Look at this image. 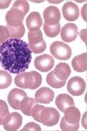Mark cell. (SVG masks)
Returning <instances> with one entry per match:
<instances>
[{"label":"cell","mask_w":87,"mask_h":131,"mask_svg":"<svg viewBox=\"0 0 87 131\" xmlns=\"http://www.w3.org/2000/svg\"><path fill=\"white\" fill-rule=\"evenodd\" d=\"M32 51L28 44L21 39L10 38L0 46V64L13 74H20L28 69Z\"/></svg>","instance_id":"obj_1"},{"label":"cell","mask_w":87,"mask_h":131,"mask_svg":"<svg viewBox=\"0 0 87 131\" xmlns=\"http://www.w3.org/2000/svg\"><path fill=\"white\" fill-rule=\"evenodd\" d=\"M31 116L36 121L47 126H53L59 122L60 114L56 109L36 104L33 108Z\"/></svg>","instance_id":"obj_2"},{"label":"cell","mask_w":87,"mask_h":131,"mask_svg":"<svg viewBox=\"0 0 87 131\" xmlns=\"http://www.w3.org/2000/svg\"><path fill=\"white\" fill-rule=\"evenodd\" d=\"M42 83V76L36 71L23 72L18 74L14 79V83L18 88L22 89L35 90Z\"/></svg>","instance_id":"obj_3"},{"label":"cell","mask_w":87,"mask_h":131,"mask_svg":"<svg viewBox=\"0 0 87 131\" xmlns=\"http://www.w3.org/2000/svg\"><path fill=\"white\" fill-rule=\"evenodd\" d=\"M60 122V128L62 130H78L80 127V110L74 106H70L65 110Z\"/></svg>","instance_id":"obj_4"},{"label":"cell","mask_w":87,"mask_h":131,"mask_svg":"<svg viewBox=\"0 0 87 131\" xmlns=\"http://www.w3.org/2000/svg\"><path fill=\"white\" fill-rule=\"evenodd\" d=\"M50 52L57 59L66 61L70 59L72 56V49L63 42L55 41L51 44Z\"/></svg>","instance_id":"obj_5"},{"label":"cell","mask_w":87,"mask_h":131,"mask_svg":"<svg viewBox=\"0 0 87 131\" xmlns=\"http://www.w3.org/2000/svg\"><path fill=\"white\" fill-rule=\"evenodd\" d=\"M86 89V83L82 77H73L67 84V90L71 95L79 96L83 94Z\"/></svg>","instance_id":"obj_6"},{"label":"cell","mask_w":87,"mask_h":131,"mask_svg":"<svg viewBox=\"0 0 87 131\" xmlns=\"http://www.w3.org/2000/svg\"><path fill=\"white\" fill-rule=\"evenodd\" d=\"M22 123V116L18 112H12L6 116L2 125L6 130H16L20 128Z\"/></svg>","instance_id":"obj_7"},{"label":"cell","mask_w":87,"mask_h":131,"mask_svg":"<svg viewBox=\"0 0 87 131\" xmlns=\"http://www.w3.org/2000/svg\"><path fill=\"white\" fill-rule=\"evenodd\" d=\"M54 59L51 55L44 54L35 58L34 64L36 69L42 72L51 71L54 66Z\"/></svg>","instance_id":"obj_8"},{"label":"cell","mask_w":87,"mask_h":131,"mask_svg":"<svg viewBox=\"0 0 87 131\" xmlns=\"http://www.w3.org/2000/svg\"><path fill=\"white\" fill-rule=\"evenodd\" d=\"M45 24L48 26H55L60 24L61 14L58 7L49 6L43 12Z\"/></svg>","instance_id":"obj_9"},{"label":"cell","mask_w":87,"mask_h":131,"mask_svg":"<svg viewBox=\"0 0 87 131\" xmlns=\"http://www.w3.org/2000/svg\"><path fill=\"white\" fill-rule=\"evenodd\" d=\"M25 15L22 12L16 8H11L7 12L6 16L7 25L12 27H18L23 24Z\"/></svg>","instance_id":"obj_10"},{"label":"cell","mask_w":87,"mask_h":131,"mask_svg":"<svg viewBox=\"0 0 87 131\" xmlns=\"http://www.w3.org/2000/svg\"><path fill=\"white\" fill-rule=\"evenodd\" d=\"M27 95L24 91L21 89L14 88L9 92L7 95V101L13 109L20 110V103Z\"/></svg>","instance_id":"obj_11"},{"label":"cell","mask_w":87,"mask_h":131,"mask_svg":"<svg viewBox=\"0 0 87 131\" xmlns=\"http://www.w3.org/2000/svg\"><path fill=\"white\" fill-rule=\"evenodd\" d=\"M62 14L65 20L70 22L75 21L80 16V12L78 6L72 2H66L63 6Z\"/></svg>","instance_id":"obj_12"},{"label":"cell","mask_w":87,"mask_h":131,"mask_svg":"<svg viewBox=\"0 0 87 131\" xmlns=\"http://www.w3.org/2000/svg\"><path fill=\"white\" fill-rule=\"evenodd\" d=\"M78 34V27L73 23L65 24L61 30V38L65 42H71L75 40Z\"/></svg>","instance_id":"obj_13"},{"label":"cell","mask_w":87,"mask_h":131,"mask_svg":"<svg viewBox=\"0 0 87 131\" xmlns=\"http://www.w3.org/2000/svg\"><path fill=\"white\" fill-rule=\"evenodd\" d=\"M55 93L52 90L47 87L38 89L35 93V100L38 103L49 104L53 100Z\"/></svg>","instance_id":"obj_14"},{"label":"cell","mask_w":87,"mask_h":131,"mask_svg":"<svg viewBox=\"0 0 87 131\" xmlns=\"http://www.w3.org/2000/svg\"><path fill=\"white\" fill-rule=\"evenodd\" d=\"M26 24L30 32H36L40 30L43 25V20L40 14L37 12H33L28 15L26 18Z\"/></svg>","instance_id":"obj_15"},{"label":"cell","mask_w":87,"mask_h":131,"mask_svg":"<svg viewBox=\"0 0 87 131\" xmlns=\"http://www.w3.org/2000/svg\"><path fill=\"white\" fill-rule=\"evenodd\" d=\"M55 104L58 109L64 113L65 110L67 108L70 106H74V102L70 95L67 93H62L58 95L56 97Z\"/></svg>","instance_id":"obj_16"},{"label":"cell","mask_w":87,"mask_h":131,"mask_svg":"<svg viewBox=\"0 0 87 131\" xmlns=\"http://www.w3.org/2000/svg\"><path fill=\"white\" fill-rule=\"evenodd\" d=\"M70 67L65 63H60L57 65L53 71L55 77L62 81H65L70 77L71 74Z\"/></svg>","instance_id":"obj_17"},{"label":"cell","mask_w":87,"mask_h":131,"mask_svg":"<svg viewBox=\"0 0 87 131\" xmlns=\"http://www.w3.org/2000/svg\"><path fill=\"white\" fill-rule=\"evenodd\" d=\"M86 52L76 56L72 61L73 69L77 72H84L87 69Z\"/></svg>","instance_id":"obj_18"},{"label":"cell","mask_w":87,"mask_h":131,"mask_svg":"<svg viewBox=\"0 0 87 131\" xmlns=\"http://www.w3.org/2000/svg\"><path fill=\"white\" fill-rule=\"evenodd\" d=\"M37 104L38 102L35 99L26 97L22 100L20 103V110H21V111L24 114L31 116V112H32L33 107Z\"/></svg>","instance_id":"obj_19"},{"label":"cell","mask_w":87,"mask_h":131,"mask_svg":"<svg viewBox=\"0 0 87 131\" xmlns=\"http://www.w3.org/2000/svg\"><path fill=\"white\" fill-rule=\"evenodd\" d=\"M46 81L49 85L53 88H55V89L64 87L66 82L65 81H62V80L57 79L54 75L53 71L49 72L48 73V75H47V78H46Z\"/></svg>","instance_id":"obj_20"},{"label":"cell","mask_w":87,"mask_h":131,"mask_svg":"<svg viewBox=\"0 0 87 131\" xmlns=\"http://www.w3.org/2000/svg\"><path fill=\"white\" fill-rule=\"evenodd\" d=\"M7 28L9 32V38L20 39L23 37L25 33V28L24 24H22L18 27H12L7 25Z\"/></svg>","instance_id":"obj_21"},{"label":"cell","mask_w":87,"mask_h":131,"mask_svg":"<svg viewBox=\"0 0 87 131\" xmlns=\"http://www.w3.org/2000/svg\"><path fill=\"white\" fill-rule=\"evenodd\" d=\"M12 78L11 75L4 70H0V90L6 89L11 85Z\"/></svg>","instance_id":"obj_22"},{"label":"cell","mask_w":87,"mask_h":131,"mask_svg":"<svg viewBox=\"0 0 87 131\" xmlns=\"http://www.w3.org/2000/svg\"><path fill=\"white\" fill-rule=\"evenodd\" d=\"M43 30L46 36L49 38H54L60 34L61 26L60 24L55 26H48L44 23Z\"/></svg>","instance_id":"obj_23"},{"label":"cell","mask_w":87,"mask_h":131,"mask_svg":"<svg viewBox=\"0 0 87 131\" xmlns=\"http://www.w3.org/2000/svg\"><path fill=\"white\" fill-rule=\"evenodd\" d=\"M28 45H34L41 42L44 40L43 37V34L41 30L36 32H30L28 33Z\"/></svg>","instance_id":"obj_24"},{"label":"cell","mask_w":87,"mask_h":131,"mask_svg":"<svg viewBox=\"0 0 87 131\" xmlns=\"http://www.w3.org/2000/svg\"><path fill=\"white\" fill-rule=\"evenodd\" d=\"M12 8H16V9H19L26 16V15L27 14V13L29 12L30 6H29L28 2L27 1L19 0V1H16L14 3Z\"/></svg>","instance_id":"obj_25"},{"label":"cell","mask_w":87,"mask_h":131,"mask_svg":"<svg viewBox=\"0 0 87 131\" xmlns=\"http://www.w3.org/2000/svg\"><path fill=\"white\" fill-rule=\"evenodd\" d=\"M9 114L8 106L5 101L0 100V125H2L4 118Z\"/></svg>","instance_id":"obj_26"},{"label":"cell","mask_w":87,"mask_h":131,"mask_svg":"<svg viewBox=\"0 0 87 131\" xmlns=\"http://www.w3.org/2000/svg\"><path fill=\"white\" fill-rule=\"evenodd\" d=\"M29 47H30V49L32 51V52L35 53V54H39V53L44 52L46 50L47 45H46L45 41L43 40L41 42L36 44V45H29Z\"/></svg>","instance_id":"obj_27"},{"label":"cell","mask_w":87,"mask_h":131,"mask_svg":"<svg viewBox=\"0 0 87 131\" xmlns=\"http://www.w3.org/2000/svg\"><path fill=\"white\" fill-rule=\"evenodd\" d=\"M9 32L6 26H0V45L4 43L9 39Z\"/></svg>","instance_id":"obj_28"},{"label":"cell","mask_w":87,"mask_h":131,"mask_svg":"<svg viewBox=\"0 0 87 131\" xmlns=\"http://www.w3.org/2000/svg\"><path fill=\"white\" fill-rule=\"evenodd\" d=\"M22 130H41V128L35 122H29L24 126Z\"/></svg>","instance_id":"obj_29"},{"label":"cell","mask_w":87,"mask_h":131,"mask_svg":"<svg viewBox=\"0 0 87 131\" xmlns=\"http://www.w3.org/2000/svg\"><path fill=\"white\" fill-rule=\"evenodd\" d=\"M11 0L7 1H0V9H6L9 7V4L11 3Z\"/></svg>","instance_id":"obj_30"},{"label":"cell","mask_w":87,"mask_h":131,"mask_svg":"<svg viewBox=\"0 0 87 131\" xmlns=\"http://www.w3.org/2000/svg\"><path fill=\"white\" fill-rule=\"evenodd\" d=\"M79 35H80L81 39L84 41V42L86 44V29L82 30L80 33H79Z\"/></svg>","instance_id":"obj_31"},{"label":"cell","mask_w":87,"mask_h":131,"mask_svg":"<svg viewBox=\"0 0 87 131\" xmlns=\"http://www.w3.org/2000/svg\"><path fill=\"white\" fill-rule=\"evenodd\" d=\"M86 7H87V4H84V6H83L82 9L81 10V15L83 19L84 20V21L86 22Z\"/></svg>","instance_id":"obj_32"},{"label":"cell","mask_w":87,"mask_h":131,"mask_svg":"<svg viewBox=\"0 0 87 131\" xmlns=\"http://www.w3.org/2000/svg\"><path fill=\"white\" fill-rule=\"evenodd\" d=\"M86 114H87V113H86V112H85V113H84V114L83 117H82V120H81L82 124V126H83V127L84 128H86V129L87 128L86 122Z\"/></svg>","instance_id":"obj_33"},{"label":"cell","mask_w":87,"mask_h":131,"mask_svg":"<svg viewBox=\"0 0 87 131\" xmlns=\"http://www.w3.org/2000/svg\"><path fill=\"white\" fill-rule=\"evenodd\" d=\"M63 1H55V2H53V1H49V3H52V4H59V3H61Z\"/></svg>","instance_id":"obj_34"},{"label":"cell","mask_w":87,"mask_h":131,"mask_svg":"<svg viewBox=\"0 0 87 131\" xmlns=\"http://www.w3.org/2000/svg\"><path fill=\"white\" fill-rule=\"evenodd\" d=\"M35 2V1H32V2ZM43 2V1H40V2Z\"/></svg>","instance_id":"obj_35"},{"label":"cell","mask_w":87,"mask_h":131,"mask_svg":"<svg viewBox=\"0 0 87 131\" xmlns=\"http://www.w3.org/2000/svg\"><path fill=\"white\" fill-rule=\"evenodd\" d=\"M0 46H1V45H0Z\"/></svg>","instance_id":"obj_36"}]
</instances>
